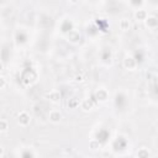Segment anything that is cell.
Instances as JSON below:
<instances>
[{
  "mask_svg": "<svg viewBox=\"0 0 158 158\" xmlns=\"http://www.w3.org/2000/svg\"><path fill=\"white\" fill-rule=\"evenodd\" d=\"M120 27H121V30H127V29L130 27V22H129V20H126V19L121 20V24H120Z\"/></svg>",
  "mask_w": 158,
  "mask_h": 158,
  "instance_id": "5b68a950",
  "label": "cell"
},
{
  "mask_svg": "<svg viewBox=\"0 0 158 158\" xmlns=\"http://www.w3.org/2000/svg\"><path fill=\"white\" fill-rule=\"evenodd\" d=\"M29 122H30V116L25 111H22L20 115H19V124L22 126H26Z\"/></svg>",
  "mask_w": 158,
  "mask_h": 158,
  "instance_id": "6da1fadb",
  "label": "cell"
},
{
  "mask_svg": "<svg viewBox=\"0 0 158 158\" xmlns=\"http://www.w3.org/2000/svg\"><path fill=\"white\" fill-rule=\"evenodd\" d=\"M137 156L138 157H147L148 156V152H147V151H144V149H142V151H140V152L137 153Z\"/></svg>",
  "mask_w": 158,
  "mask_h": 158,
  "instance_id": "ba28073f",
  "label": "cell"
},
{
  "mask_svg": "<svg viewBox=\"0 0 158 158\" xmlns=\"http://www.w3.org/2000/svg\"><path fill=\"white\" fill-rule=\"evenodd\" d=\"M8 130V122L5 120H0V132H4Z\"/></svg>",
  "mask_w": 158,
  "mask_h": 158,
  "instance_id": "8992f818",
  "label": "cell"
},
{
  "mask_svg": "<svg viewBox=\"0 0 158 158\" xmlns=\"http://www.w3.org/2000/svg\"><path fill=\"white\" fill-rule=\"evenodd\" d=\"M1 69H3V64H1V63H0V71H1Z\"/></svg>",
  "mask_w": 158,
  "mask_h": 158,
  "instance_id": "30bf717a",
  "label": "cell"
},
{
  "mask_svg": "<svg viewBox=\"0 0 158 158\" xmlns=\"http://www.w3.org/2000/svg\"><path fill=\"white\" fill-rule=\"evenodd\" d=\"M49 100L53 103H57V102H59V98H61V94L58 92H51L49 93V95H48Z\"/></svg>",
  "mask_w": 158,
  "mask_h": 158,
  "instance_id": "277c9868",
  "label": "cell"
},
{
  "mask_svg": "<svg viewBox=\"0 0 158 158\" xmlns=\"http://www.w3.org/2000/svg\"><path fill=\"white\" fill-rule=\"evenodd\" d=\"M61 117H62V115H61L59 111H51V114H49V120H51L52 122H54V124L59 122Z\"/></svg>",
  "mask_w": 158,
  "mask_h": 158,
  "instance_id": "7a4b0ae2",
  "label": "cell"
},
{
  "mask_svg": "<svg viewBox=\"0 0 158 158\" xmlns=\"http://www.w3.org/2000/svg\"><path fill=\"white\" fill-rule=\"evenodd\" d=\"M5 85V79L3 77H0V88H3Z\"/></svg>",
  "mask_w": 158,
  "mask_h": 158,
  "instance_id": "9c48e42d",
  "label": "cell"
},
{
  "mask_svg": "<svg viewBox=\"0 0 158 158\" xmlns=\"http://www.w3.org/2000/svg\"><path fill=\"white\" fill-rule=\"evenodd\" d=\"M135 16L137 17V19H141V20H144L146 19V12L144 11H142V10H138L136 14H135Z\"/></svg>",
  "mask_w": 158,
  "mask_h": 158,
  "instance_id": "52a82bcc",
  "label": "cell"
},
{
  "mask_svg": "<svg viewBox=\"0 0 158 158\" xmlns=\"http://www.w3.org/2000/svg\"><path fill=\"white\" fill-rule=\"evenodd\" d=\"M144 20H146L148 27H156L157 26V19L154 16H148L147 19H144Z\"/></svg>",
  "mask_w": 158,
  "mask_h": 158,
  "instance_id": "3957f363",
  "label": "cell"
}]
</instances>
